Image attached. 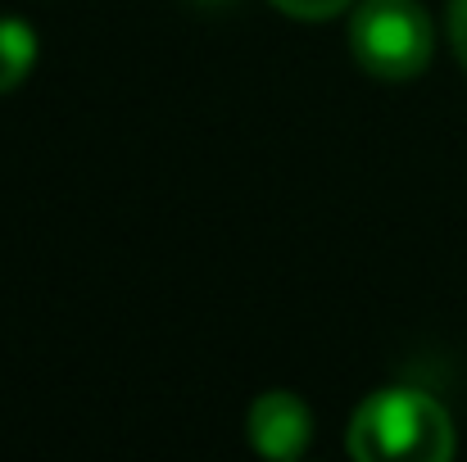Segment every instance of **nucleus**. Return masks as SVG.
Segmentation results:
<instances>
[{"mask_svg":"<svg viewBox=\"0 0 467 462\" xmlns=\"http://www.w3.org/2000/svg\"><path fill=\"white\" fill-rule=\"evenodd\" d=\"M345 445L358 462H450L454 422L427 390L386 385L358 404Z\"/></svg>","mask_w":467,"mask_h":462,"instance_id":"nucleus-1","label":"nucleus"},{"mask_svg":"<svg viewBox=\"0 0 467 462\" xmlns=\"http://www.w3.org/2000/svg\"><path fill=\"white\" fill-rule=\"evenodd\" d=\"M250 445L254 454L264 458H277V462H291L300 458L309 449L313 440V413L309 404L291 390H268L250 404Z\"/></svg>","mask_w":467,"mask_h":462,"instance_id":"nucleus-3","label":"nucleus"},{"mask_svg":"<svg viewBox=\"0 0 467 462\" xmlns=\"http://www.w3.org/2000/svg\"><path fill=\"white\" fill-rule=\"evenodd\" d=\"M36 64V32L23 18H0V96L14 91Z\"/></svg>","mask_w":467,"mask_h":462,"instance_id":"nucleus-4","label":"nucleus"},{"mask_svg":"<svg viewBox=\"0 0 467 462\" xmlns=\"http://www.w3.org/2000/svg\"><path fill=\"white\" fill-rule=\"evenodd\" d=\"M282 14H291V18H309V23H322V18H336L345 5H354V0H273Z\"/></svg>","mask_w":467,"mask_h":462,"instance_id":"nucleus-5","label":"nucleus"},{"mask_svg":"<svg viewBox=\"0 0 467 462\" xmlns=\"http://www.w3.org/2000/svg\"><path fill=\"white\" fill-rule=\"evenodd\" d=\"M450 46L467 68V0H450Z\"/></svg>","mask_w":467,"mask_h":462,"instance_id":"nucleus-6","label":"nucleus"},{"mask_svg":"<svg viewBox=\"0 0 467 462\" xmlns=\"http://www.w3.org/2000/svg\"><path fill=\"white\" fill-rule=\"evenodd\" d=\"M349 50L363 73L386 82H409L427 73L436 55L431 14L418 0H358L349 18Z\"/></svg>","mask_w":467,"mask_h":462,"instance_id":"nucleus-2","label":"nucleus"}]
</instances>
